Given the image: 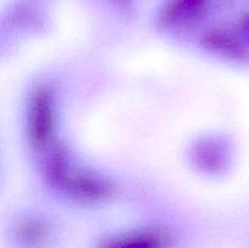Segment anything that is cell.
<instances>
[{"label":"cell","instance_id":"277c9868","mask_svg":"<svg viewBox=\"0 0 249 248\" xmlns=\"http://www.w3.org/2000/svg\"><path fill=\"white\" fill-rule=\"evenodd\" d=\"M55 228L39 218L18 220L10 233L14 248H53L56 245Z\"/></svg>","mask_w":249,"mask_h":248},{"label":"cell","instance_id":"3957f363","mask_svg":"<svg viewBox=\"0 0 249 248\" xmlns=\"http://www.w3.org/2000/svg\"><path fill=\"white\" fill-rule=\"evenodd\" d=\"M178 236L163 226L129 229L101 238L94 248H178Z\"/></svg>","mask_w":249,"mask_h":248},{"label":"cell","instance_id":"5b68a950","mask_svg":"<svg viewBox=\"0 0 249 248\" xmlns=\"http://www.w3.org/2000/svg\"><path fill=\"white\" fill-rule=\"evenodd\" d=\"M213 0H168L160 14V23L165 27L189 24L201 17Z\"/></svg>","mask_w":249,"mask_h":248},{"label":"cell","instance_id":"8992f818","mask_svg":"<svg viewBox=\"0 0 249 248\" xmlns=\"http://www.w3.org/2000/svg\"><path fill=\"white\" fill-rule=\"evenodd\" d=\"M207 41L209 45L213 46L215 50L220 51L224 55L230 56H245L246 49L238 43L237 39L231 34L225 32H214L211 35H208Z\"/></svg>","mask_w":249,"mask_h":248},{"label":"cell","instance_id":"7a4b0ae2","mask_svg":"<svg viewBox=\"0 0 249 248\" xmlns=\"http://www.w3.org/2000/svg\"><path fill=\"white\" fill-rule=\"evenodd\" d=\"M55 121V95L50 87L40 85L31 94L27 106V135L36 150H44L53 142Z\"/></svg>","mask_w":249,"mask_h":248},{"label":"cell","instance_id":"6da1fadb","mask_svg":"<svg viewBox=\"0 0 249 248\" xmlns=\"http://www.w3.org/2000/svg\"><path fill=\"white\" fill-rule=\"evenodd\" d=\"M46 175L51 185L77 201H101L108 197L112 191L111 185L106 180L70 164L68 158L60 150L48 160Z\"/></svg>","mask_w":249,"mask_h":248},{"label":"cell","instance_id":"ba28073f","mask_svg":"<svg viewBox=\"0 0 249 248\" xmlns=\"http://www.w3.org/2000/svg\"><path fill=\"white\" fill-rule=\"evenodd\" d=\"M113 1L121 2V4H125V2H126V1H129V0H113Z\"/></svg>","mask_w":249,"mask_h":248},{"label":"cell","instance_id":"52a82bcc","mask_svg":"<svg viewBox=\"0 0 249 248\" xmlns=\"http://www.w3.org/2000/svg\"><path fill=\"white\" fill-rule=\"evenodd\" d=\"M242 24H243V29H245L246 33H247L248 35H249V12H248L247 15H246L245 18H243Z\"/></svg>","mask_w":249,"mask_h":248}]
</instances>
